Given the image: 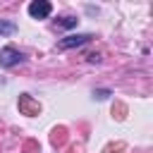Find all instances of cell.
Segmentation results:
<instances>
[{
    "label": "cell",
    "mask_w": 153,
    "mask_h": 153,
    "mask_svg": "<svg viewBox=\"0 0 153 153\" xmlns=\"http://www.w3.org/2000/svg\"><path fill=\"white\" fill-rule=\"evenodd\" d=\"M50 12H53V5L45 2V0H36V2L29 5V14H31L33 19H45Z\"/></svg>",
    "instance_id": "3"
},
{
    "label": "cell",
    "mask_w": 153,
    "mask_h": 153,
    "mask_svg": "<svg viewBox=\"0 0 153 153\" xmlns=\"http://www.w3.org/2000/svg\"><path fill=\"white\" fill-rule=\"evenodd\" d=\"M60 26H65V29L76 26V19H74V17H65V19H60Z\"/></svg>",
    "instance_id": "6"
},
{
    "label": "cell",
    "mask_w": 153,
    "mask_h": 153,
    "mask_svg": "<svg viewBox=\"0 0 153 153\" xmlns=\"http://www.w3.org/2000/svg\"><path fill=\"white\" fill-rule=\"evenodd\" d=\"M96 96H98V98H108L110 93H108V91H96Z\"/></svg>",
    "instance_id": "7"
},
{
    "label": "cell",
    "mask_w": 153,
    "mask_h": 153,
    "mask_svg": "<svg viewBox=\"0 0 153 153\" xmlns=\"http://www.w3.org/2000/svg\"><path fill=\"white\" fill-rule=\"evenodd\" d=\"M14 31H17V24H14V22H2V19H0V33L10 36V33H14Z\"/></svg>",
    "instance_id": "5"
},
{
    "label": "cell",
    "mask_w": 153,
    "mask_h": 153,
    "mask_svg": "<svg viewBox=\"0 0 153 153\" xmlns=\"http://www.w3.org/2000/svg\"><path fill=\"white\" fill-rule=\"evenodd\" d=\"M19 110H22V115L33 117V115H38V112H41V105H38L29 93H22V96H19Z\"/></svg>",
    "instance_id": "2"
},
{
    "label": "cell",
    "mask_w": 153,
    "mask_h": 153,
    "mask_svg": "<svg viewBox=\"0 0 153 153\" xmlns=\"http://www.w3.org/2000/svg\"><path fill=\"white\" fill-rule=\"evenodd\" d=\"M22 62V53L17 50V48H2L0 50V67H14V65H19Z\"/></svg>",
    "instance_id": "1"
},
{
    "label": "cell",
    "mask_w": 153,
    "mask_h": 153,
    "mask_svg": "<svg viewBox=\"0 0 153 153\" xmlns=\"http://www.w3.org/2000/svg\"><path fill=\"white\" fill-rule=\"evenodd\" d=\"M91 38H93L91 33H76V36H67V38H62V41H60V48H62V50H67V48H79V45L88 43Z\"/></svg>",
    "instance_id": "4"
}]
</instances>
